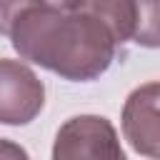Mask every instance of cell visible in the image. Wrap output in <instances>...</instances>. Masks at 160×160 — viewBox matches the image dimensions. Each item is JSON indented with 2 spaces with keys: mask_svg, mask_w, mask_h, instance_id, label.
<instances>
[{
  "mask_svg": "<svg viewBox=\"0 0 160 160\" xmlns=\"http://www.w3.org/2000/svg\"><path fill=\"white\" fill-rule=\"evenodd\" d=\"M0 32L22 60L75 82L100 78L118 48L95 2H0Z\"/></svg>",
  "mask_w": 160,
  "mask_h": 160,
  "instance_id": "cell-1",
  "label": "cell"
},
{
  "mask_svg": "<svg viewBox=\"0 0 160 160\" xmlns=\"http://www.w3.org/2000/svg\"><path fill=\"white\" fill-rule=\"evenodd\" d=\"M45 105L42 80L20 60L0 58V122L28 125Z\"/></svg>",
  "mask_w": 160,
  "mask_h": 160,
  "instance_id": "cell-3",
  "label": "cell"
},
{
  "mask_svg": "<svg viewBox=\"0 0 160 160\" xmlns=\"http://www.w3.org/2000/svg\"><path fill=\"white\" fill-rule=\"evenodd\" d=\"M132 42L142 48H160V2H135Z\"/></svg>",
  "mask_w": 160,
  "mask_h": 160,
  "instance_id": "cell-5",
  "label": "cell"
},
{
  "mask_svg": "<svg viewBox=\"0 0 160 160\" xmlns=\"http://www.w3.org/2000/svg\"><path fill=\"white\" fill-rule=\"evenodd\" d=\"M0 160H30V158H28L25 148H20L18 142L0 138Z\"/></svg>",
  "mask_w": 160,
  "mask_h": 160,
  "instance_id": "cell-6",
  "label": "cell"
},
{
  "mask_svg": "<svg viewBox=\"0 0 160 160\" xmlns=\"http://www.w3.org/2000/svg\"><path fill=\"white\" fill-rule=\"evenodd\" d=\"M122 135L135 152L160 160V82L135 88L122 108Z\"/></svg>",
  "mask_w": 160,
  "mask_h": 160,
  "instance_id": "cell-4",
  "label": "cell"
},
{
  "mask_svg": "<svg viewBox=\"0 0 160 160\" xmlns=\"http://www.w3.org/2000/svg\"><path fill=\"white\" fill-rule=\"evenodd\" d=\"M52 160H125V152L108 118L75 115L58 130Z\"/></svg>",
  "mask_w": 160,
  "mask_h": 160,
  "instance_id": "cell-2",
  "label": "cell"
}]
</instances>
